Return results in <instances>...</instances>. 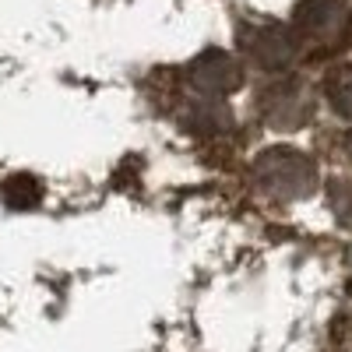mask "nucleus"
<instances>
[{
  "mask_svg": "<svg viewBox=\"0 0 352 352\" xmlns=\"http://www.w3.org/2000/svg\"><path fill=\"white\" fill-rule=\"evenodd\" d=\"M292 36L300 46L310 50H342L349 43L352 21L345 0H300L296 14H292Z\"/></svg>",
  "mask_w": 352,
  "mask_h": 352,
  "instance_id": "1",
  "label": "nucleus"
},
{
  "mask_svg": "<svg viewBox=\"0 0 352 352\" xmlns=\"http://www.w3.org/2000/svg\"><path fill=\"white\" fill-rule=\"evenodd\" d=\"M257 184L275 197H307L317 187L314 162L296 148H272L264 152L254 166Z\"/></svg>",
  "mask_w": 352,
  "mask_h": 352,
  "instance_id": "2",
  "label": "nucleus"
},
{
  "mask_svg": "<svg viewBox=\"0 0 352 352\" xmlns=\"http://www.w3.org/2000/svg\"><path fill=\"white\" fill-rule=\"evenodd\" d=\"M240 46L247 56L264 67V71H285L300 56V43L292 36L289 25H243L240 28Z\"/></svg>",
  "mask_w": 352,
  "mask_h": 352,
  "instance_id": "3",
  "label": "nucleus"
},
{
  "mask_svg": "<svg viewBox=\"0 0 352 352\" xmlns=\"http://www.w3.org/2000/svg\"><path fill=\"white\" fill-rule=\"evenodd\" d=\"M187 78H190V85L197 88V92L215 99V96L236 92L240 81H243V71H240V60L232 53H226V50H204V53H197L190 60Z\"/></svg>",
  "mask_w": 352,
  "mask_h": 352,
  "instance_id": "4",
  "label": "nucleus"
},
{
  "mask_svg": "<svg viewBox=\"0 0 352 352\" xmlns=\"http://www.w3.org/2000/svg\"><path fill=\"white\" fill-rule=\"evenodd\" d=\"M264 106V120L275 124V127H300L307 116H310V92L303 81H278L272 85L261 99Z\"/></svg>",
  "mask_w": 352,
  "mask_h": 352,
  "instance_id": "5",
  "label": "nucleus"
},
{
  "mask_svg": "<svg viewBox=\"0 0 352 352\" xmlns=\"http://www.w3.org/2000/svg\"><path fill=\"white\" fill-rule=\"evenodd\" d=\"M4 201H8V208H18V212H28V208H36V204L43 201V187L36 176H28V173H18L11 176V180H4Z\"/></svg>",
  "mask_w": 352,
  "mask_h": 352,
  "instance_id": "6",
  "label": "nucleus"
},
{
  "mask_svg": "<svg viewBox=\"0 0 352 352\" xmlns=\"http://www.w3.org/2000/svg\"><path fill=\"white\" fill-rule=\"evenodd\" d=\"M324 92H328V102L338 116L352 120V67H338L328 74L324 81Z\"/></svg>",
  "mask_w": 352,
  "mask_h": 352,
  "instance_id": "7",
  "label": "nucleus"
},
{
  "mask_svg": "<svg viewBox=\"0 0 352 352\" xmlns=\"http://www.w3.org/2000/svg\"><path fill=\"white\" fill-rule=\"evenodd\" d=\"M190 127L197 134H219L232 127V116L222 102H197V109L190 113Z\"/></svg>",
  "mask_w": 352,
  "mask_h": 352,
  "instance_id": "8",
  "label": "nucleus"
}]
</instances>
